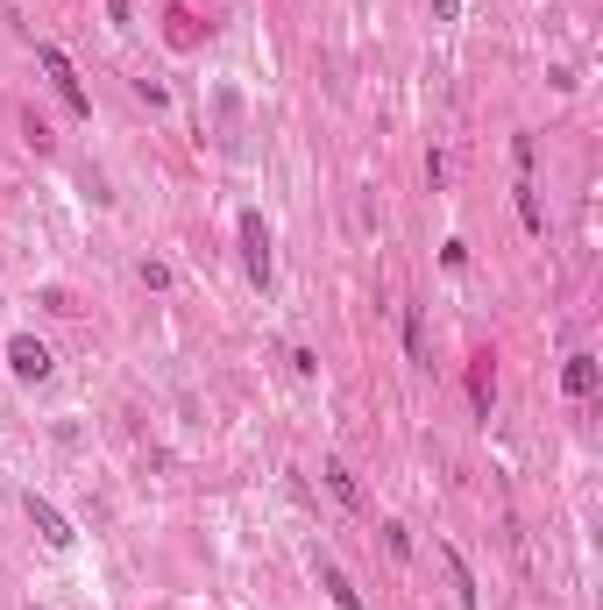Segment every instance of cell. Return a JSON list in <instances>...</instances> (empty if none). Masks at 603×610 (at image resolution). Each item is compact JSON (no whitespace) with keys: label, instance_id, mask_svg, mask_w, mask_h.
<instances>
[{"label":"cell","instance_id":"9c48e42d","mask_svg":"<svg viewBox=\"0 0 603 610\" xmlns=\"http://www.w3.org/2000/svg\"><path fill=\"white\" fill-rule=\"evenodd\" d=\"M320 476H327V490H334V497H341L348 511H362V490H355V476H348V462H327Z\"/></svg>","mask_w":603,"mask_h":610},{"label":"cell","instance_id":"7a4b0ae2","mask_svg":"<svg viewBox=\"0 0 603 610\" xmlns=\"http://www.w3.org/2000/svg\"><path fill=\"white\" fill-rule=\"evenodd\" d=\"M242 270H249V284L256 291H270V227H263V213H242Z\"/></svg>","mask_w":603,"mask_h":610},{"label":"cell","instance_id":"52a82bcc","mask_svg":"<svg viewBox=\"0 0 603 610\" xmlns=\"http://www.w3.org/2000/svg\"><path fill=\"white\" fill-rule=\"evenodd\" d=\"M320 589H327V596H334V610H369V603H362V596H355V582H348V575H341V568H334V561H320Z\"/></svg>","mask_w":603,"mask_h":610},{"label":"cell","instance_id":"8fae6325","mask_svg":"<svg viewBox=\"0 0 603 610\" xmlns=\"http://www.w3.org/2000/svg\"><path fill=\"white\" fill-rule=\"evenodd\" d=\"M405 348H412V362H426V320H419V313L405 320Z\"/></svg>","mask_w":603,"mask_h":610},{"label":"cell","instance_id":"4fadbf2b","mask_svg":"<svg viewBox=\"0 0 603 610\" xmlns=\"http://www.w3.org/2000/svg\"><path fill=\"white\" fill-rule=\"evenodd\" d=\"M433 15H440V22H455V15H462V0H433Z\"/></svg>","mask_w":603,"mask_h":610},{"label":"cell","instance_id":"7c38bea8","mask_svg":"<svg viewBox=\"0 0 603 610\" xmlns=\"http://www.w3.org/2000/svg\"><path fill=\"white\" fill-rule=\"evenodd\" d=\"M107 22H114V29H128V22H135V8H128V0H107Z\"/></svg>","mask_w":603,"mask_h":610},{"label":"cell","instance_id":"277c9868","mask_svg":"<svg viewBox=\"0 0 603 610\" xmlns=\"http://www.w3.org/2000/svg\"><path fill=\"white\" fill-rule=\"evenodd\" d=\"M8 369L22 376V384H43V376H50V348H43L36 334H15V341H8Z\"/></svg>","mask_w":603,"mask_h":610},{"label":"cell","instance_id":"ba28073f","mask_svg":"<svg viewBox=\"0 0 603 610\" xmlns=\"http://www.w3.org/2000/svg\"><path fill=\"white\" fill-rule=\"evenodd\" d=\"M469 398H476V412L490 419V398H497V376H490V355H476V369H469Z\"/></svg>","mask_w":603,"mask_h":610},{"label":"cell","instance_id":"5b68a950","mask_svg":"<svg viewBox=\"0 0 603 610\" xmlns=\"http://www.w3.org/2000/svg\"><path fill=\"white\" fill-rule=\"evenodd\" d=\"M596 376H603V362H596L589 348H575V355L561 362V391H568V398H589V391H596Z\"/></svg>","mask_w":603,"mask_h":610},{"label":"cell","instance_id":"30bf717a","mask_svg":"<svg viewBox=\"0 0 603 610\" xmlns=\"http://www.w3.org/2000/svg\"><path fill=\"white\" fill-rule=\"evenodd\" d=\"M376 532H384V554H391V561H412V532H405L398 518H384Z\"/></svg>","mask_w":603,"mask_h":610},{"label":"cell","instance_id":"3957f363","mask_svg":"<svg viewBox=\"0 0 603 610\" xmlns=\"http://www.w3.org/2000/svg\"><path fill=\"white\" fill-rule=\"evenodd\" d=\"M29 525L43 532V547H57V554H64L71 540H79V532H71V518H64V511H57L50 497H36V490H29Z\"/></svg>","mask_w":603,"mask_h":610},{"label":"cell","instance_id":"5bb4252c","mask_svg":"<svg viewBox=\"0 0 603 610\" xmlns=\"http://www.w3.org/2000/svg\"><path fill=\"white\" fill-rule=\"evenodd\" d=\"M29 610H43V603H29Z\"/></svg>","mask_w":603,"mask_h":610},{"label":"cell","instance_id":"6da1fadb","mask_svg":"<svg viewBox=\"0 0 603 610\" xmlns=\"http://www.w3.org/2000/svg\"><path fill=\"white\" fill-rule=\"evenodd\" d=\"M36 64H43V79L57 86V100H64L71 114H79V121H86V114H93V93L79 86V71H71V57H64L57 43H36Z\"/></svg>","mask_w":603,"mask_h":610},{"label":"cell","instance_id":"8992f818","mask_svg":"<svg viewBox=\"0 0 603 610\" xmlns=\"http://www.w3.org/2000/svg\"><path fill=\"white\" fill-rule=\"evenodd\" d=\"M440 561H447V582H455V603H462V610H483V596H476V575H469V561H462L455 547H440Z\"/></svg>","mask_w":603,"mask_h":610}]
</instances>
